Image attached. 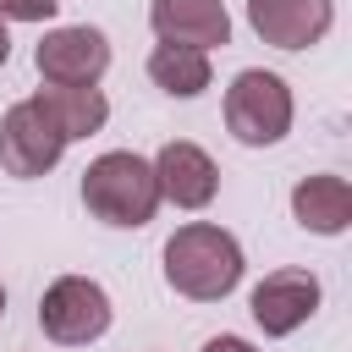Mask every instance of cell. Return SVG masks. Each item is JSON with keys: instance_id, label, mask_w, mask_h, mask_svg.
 Instances as JSON below:
<instances>
[{"instance_id": "16", "label": "cell", "mask_w": 352, "mask_h": 352, "mask_svg": "<svg viewBox=\"0 0 352 352\" xmlns=\"http://www.w3.org/2000/svg\"><path fill=\"white\" fill-rule=\"evenodd\" d=\"M6 55H11V38H6V22H0V66H6Z\"/></svg>"}, {"instance_id": "7", "label": "cell", "mask_w": 352, "mask_h": 352, "mask_svg": "<svg viewBox=\"0 0 352 352\" xmlns=\"http://www.w3.org/2000/svg\"><path fill=\"white\" fill-rule=\"evenodd\" d=\"M248 308H253V319H258L264 336H292L297 324L314 319V308H319V280H314L308 270H275V275H264V280L253 286Z\"/></svg>"}, {"instance_id": "1", "label": "cell", "mask_w": 352, "mask_h": 352, "mask_svg": "<svg viewBox=\"0 0 352 352\" xmlns=\"http://www.w3.org/2000/svg\"><path fill=\"white\" fill-rule=\"evenodd\" d=\"M165 280L192 297V302H220L236 280H242V248L231 231L220 226H182L170 242H165Z\"/></svg>"}, {"instance_id": "9", "label": "cell", "mask_w": 352, "mask_h": 352, "mask_svg": "<svg viewBox=\"0 0 352 352\" xmlns=\"http://www.w3.org/2000/svg\"><path fill=\"white\" fill-rule=\"evenodd\" d=\"M148 22L160 33V44H187V50H214L231 38V16L220 0H154Z\"/></svg>"}, {"instance_id": "13", "label": "cell", "mask_w": 352, "mask_h": 352, "mask_svg": "<svg viewBox=\"0 0 352 352\" xmlns=\"http://www.w3.org/2000/svg\"><path fill=\"white\" fill-rule=\"evenodd\" d=\"M148 77H154L165 94L192 99V94L209 88V55H204V50H187V44H154V55H148Z\"/></svg>"}, {"instance_id": "17", "label": "cell", "mask_w": 352, "mask_h": 352, "mask_svg": "<svg viewBox=\"0 0 352 352\" xmlns=\"http://www.w3.org/2000/svg\"><path fill=\"white\" fill-rule=\"evenodd\" d=\"M0 314H6V292H0Z\"/></svg>"}, {"instance_id": "11", "label": "cell", "mask_w": 352, "mask_h": 352, "mask_svg": "<svg viewBox=\"0 0 352 352\" xmlns=\"http://www.w3.org/2000/svg\"><path fill=\"white\" fill-rule=\"evenodd\" d=\"M292 214L302 231H319V236H341L352 226V187L341 176H308L297 182L292 192Z\"/></svg>"}, {"instance_id": "14", "label": "cell", "mask_w": 352, "mask_h": 352, "mask_svg": "<svg viewBox=\"0 0 352 352\" xmlns=\"http://www.w3.org/2000/svg\"><path fill=\"white\" fill-rule=\"evenodd\" d=\"M60 0H0V22L16 16V22H50Z\"/></svg>"}, {"instance_id": "15", "label": "cell", "mask_w": 352, "mask_h": 352, "mask_svg": "<svg viewBox=\"0 0 352 352\" xmlns=\"http://www.w3.org/2000/svg\"><path fill=\"white\" fill-rule=\"evenodd\" d=\"M204 352H258V346H248L242 336H214V341H204Z\"/></svg>"}, {"instance_id": "3", "label": "cell", "mask_w": 352, "mask_h": 352, "mask_svg": "<svg viewBox=\"0 0 352 352\" xmlns=\"http://www.w3.org/2000/svg\"><path fill=\"white\" fill-rule=\"evenodd\" d=\"M226 126L236 143L248 148H270L292 132V88L275 72H236V82L226 88Z\"/></svg>"}, {"instance_id": "4", "label": "cell", "mask_w": 352, "mask_h": 352, "mask_svg": "<svg viewBox=\"0 0 352 352\" xmlns=\"http://www.w3.org/2000/svg\"><path fill=\"white\" fill-rule=\"evenodd\" d=\"M38 324L60 346H88V341H99L110 330V297L88 275H60L38 302Z\"/></svg>"}, {"instance_id": "6", "label": "cell", "mask_w": 352, "mask_h": 352, "mask_svg": "<svg viewBox=\"0 0 352 352\" xmlns=\"http://www.w3.org/2000/svg\"><path fill=\"white\" fill-rule=\"evenodd\" d=\"M60 154H66V138L33 99H22L0 116V165L11 176H44V170H55Z\"/></svg>"}, {"instance_id": "12", "label": "cell", "mask_w": 352, "mask_h": 352, "mask_svg": "<svg viewBox=\"0 0 352 352\" xmlns=\"http://www.w3.org/2000/svg\"><path fill=\"white\" fill-rule=\"evenodd\" d=\"M33 104L55 121V132L72 143V138H88V132H99L104 126V116H110V104H104V94L99 88H38L33 94Z\"/></svg>"}, {"instance_id": "2", "label": "cell", "mask_w": 352, "mask_h": 352, "mask_svg": "<svg viewBox=\"0 0 352 352\" xmlns=\"http://www.w3.org/2000/svg\"><path fill=\"white\" fill-rule=\"evenodd\" d=\"M82 204H88V214H99L104 226H148L154 209H160L154 165L138 160V154H126V148L99 154V160L82 170Z\"/></svg>"}, {"instance_id": "10", "label": "cell", "mask_w": 352, "mask_h": 352, "mask_svg": "<svg viewBox=\"0 0 352 352\" xmlns=\"http://www.w3.org/2000/svg\"><path fill=\"white\" fill-rule=\"evenodd\" d=\"M154 182H160V198H170L176 209H204L220 187V170L214 160L198 148V143H165L160 160H154Z\"/></svg>"}, {"instance_id": "8", "label": "cell", "mask_w": 352, "mask_h": 352, "mask_svg": "<svg viewBox=\"0 0 352 352\" xmlns=\"http://www.w3.org/2000/svg\"><path fill=\"white\" fill-rule=\"evenodd\" d=\"M330 0H248V22L275 50H308L330 33Z\"/></svg>"}, {"instance_id": "5", "label": "cell", "mask_w": 352, "mask_h": 352, "mask_svg": "<svg viewBox=\"0 0 352 352\" xmlns=\"http://www.w3.org/2000/svg\"><path fill=\"white\" fill-rule=\"evenodd\" d=\"M33 60H38V77L55 88H94L110 66V44L99 28H55L38 38Z\"/></svg>"}]
</instances>
